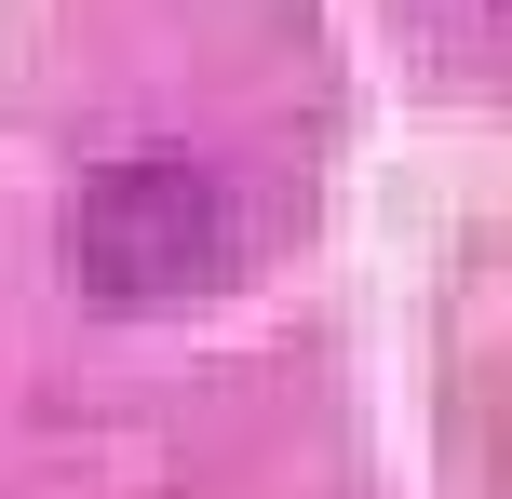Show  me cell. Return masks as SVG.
Listing matches in <instances>:
<instances>
[{
  "mask_svg": "<svg viewBox=\"0 0 512 499\" xmlns=\"http://www.w3.org/2000/svg\"><path fill=\"white\" fill-rule=\"evenodd\" d=\"M68 270L95 311H176L230 270V216L189 162H108L68 203Z\"/></svg>",
  "mask_w": 512,
  "mask_h": 499,
  "instance_id": "6da1fadb",
  "label": "cell"
}]
</instances>
